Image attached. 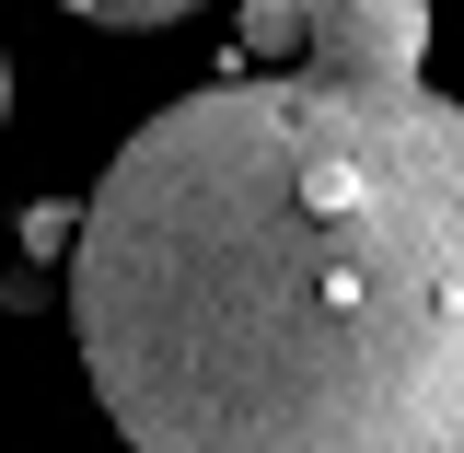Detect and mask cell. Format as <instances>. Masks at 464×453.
<instances>
[{
    "label": "cell",
    "instance_id": "1",
    "mask_svg": "<svg viewBox=\"0 0 464 453\" xmlns=\"http://www.w3.org/2000/svg\"><path fill=\"white\" fill-rule=\"evenodd\" d=\"M70 338L128 453H464V116L221 70L70 222Z\"/></svg>",
    "mask_w": 464,
    "mask_h": 453
},
{
    "label": "cell",
    "instance_id": "2",
    "mask_svg": "<svg viewBox=\"0 0 464 453\" xmlns=\"http://www.w3.org/2000/svg\"><path fill=\"white\" fill-rule=\"evenodd\" d=\"M302 58L314 82H418L430 0H302Z\"/></svg>",
    "mask_w": 464,
    "mask_h": 453
},
{
    "label": "cell",
    "instance_id": "3",
    "mask_svg": "<svg viewBox=\"0 0 464 453\" xmlns=\"http://www.w3.org/2000/svg\"><path fill=\"white\" fill-rule=\"evenodd\" d=\"M290 47H302V0H244V70H267Z\"/></svg>",
    "mask_w": 464,
    "mask_h": 453
},
{
    "label": "cell",
    "instance_id": "4",
    "mask_svg": "<svg viewBox=\"0 0 464 453\" xmlns=\"http://www.w3.org/2000/svg\"><path fill=\"white\" fill-rule=\"evenodd\" d=\"M70 222H82V210H58V198H35V210H24V244H35V268H47V256H70Z\"/></svg>",
    "mask_w": 464,
    "mask_h": 453
},
{
    "label": "cell",
    "instance_id": "5",
    "mask_svg": "<svg viewBox=\"0 0 464 453\" xmlns=\"http://www.w3.org/2000/svg\"><path fill=\"white\" fill-rule=\"evenodd\" d=\"M198 0H105V24H186Z\"/></svg>",
    "mask_w": 464,
    "mask_h": 453
},
{
    "label": "cell",
    "instance_id": "6",
    "mask_svg": "<svg viewBox=\"0 0 464 453\" xmlns=\"http://www.w3.org/2000/svg\"><path fill=\"white\" fill-rule=\"evenodd\" d=\"M58 12H82V24H105V0H58Z\"/></svg>",
    "mask_w": 464,
    "mask_h": 453
},
{
    "label": "cell",
    "instance_id": "7",
    "mask_svg": "<svg viewBox=\"0 0 464 453\" xmlns=\"http://www.w3.org/2000/svg\"><path fill=\"white\" fill-rule=\"evenodd\" d=\"M0 116H12V58H0Z\"/></svg>",
    "mask_w": 464,
    "mask_h": 453
}]
</instances>
